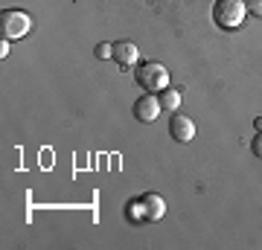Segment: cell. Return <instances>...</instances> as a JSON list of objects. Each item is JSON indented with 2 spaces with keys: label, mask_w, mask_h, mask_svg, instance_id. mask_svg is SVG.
Here are the masks:
<instances>
[{
  "label": "cell",
  "mask_w": 262,
  "mask_h": 250,
  "mask_svg": "<svg viewBox=\"0 0 262 250\" xmlns=\"http://www.w3.org/2000/svg\"><path fill=\"white\" fill-rule=\"evenodd\" d=\"M160 108L163 111H169V113H175L181 108V93L178 90H172V87H166V90H160Z\"/></svg>",
  "instance_id": "8"
},
{
  "label": "cell",
  "mask_w": 262,
  "mask_h": 250,
  "mask_svg": "<svg viewBox=\"0 0 262 250\" xmlns=\"http://www.w3.org/2000/svg\"><path fill=\"white\" fill-rule=\"evenodd\" d=\"M160 111H163V108H160V99L155 93H143L140 99L134 102V117L140 122H155L160 117Z\"/></svg>",
  "instance_id": "4"
},
{
  "label": "cell",
  "mask_w": 262,
  "mask_h": 250,
  "mask_svg": "<svg viewBox=\"0 0 262 250\" xmlns=\"http://www.w3.org/2000/svg\"><path fill=\"white\" fill-rule=\"evenodd\" d=\"M134 79L146 93H160L169 87V70L160 61H146L134 70Z\"/></svg>",
  "instance_id": "1"
},
{
  "label": "cell",
  "mask_w": 262,
  "mask_h": 250,
  "mask_svg": "<svg viewBox=\"0 0 262 250\" xmlns=\"http://www.w3.org/2000/svg\"><path fill=\"white\" fill-rule=\"evenodd\" d=\"M256 131H262V117H256Z\"/></svg>",
  "instance_id": "13"
},
{
  "label": "cell",
  "mask_w": 262,
  "mask_h": 250,
  "mask_svg": "<svg viewBox=\"0 0 262 250\" xmlns=\"http://www.w3.org/2000/svg\"><path fill=\"white\" fill-rule=\"evenodd\" d=\"M251 151L256 154V157L262 160V131H256V137L251 140Z\"/></svg>",
  "instance_id": "12"
},
{
  "label": "cell",
  "mask_w": 262,
  "mask_h": 250,
  "mask_svg": "<svg viewBox=\"0 0 262 250\" xmlns=\"http://www.w3.org/2000/svg\"><path fill=\"white\" fill-rule=\"evenodd\" d=\"M169 134L178 143H189V140L195 137V122L189 120V117H172L169 120Z\"/></svg>",
  "instance_id": "6"
},
{
  "label": "cell",
  "mask_w": 262,
  "mask_h": 250,
  "mask_svg": "<svg viewBox=\"0 0 262 250\" xmlns=\"http://www.w3.org/2000/svg\"><path fill=\"white\" fill-rule=\"evenodd\" d=\"M128 218L131 221H146V207H143V201H131L128 204Z\"/></svg>",
  "instance_id": "9"
},
{
  "label": "cell",
  "mask_w": 262,
  "mask_h": 250,
  "mask_svg": "<svg viewBox=\"0 0 262 250\" xmlns=\"http://www.w3.org/2000/svg\"><path fill=\"white\" fill-rule=\"evenodd\" d=\"M140 201H143V207H146V221H160V218H163V213H166V201H163L158 192H146Z\"/></svg>",
  "instance_id": "7"
},
{
  "label": "cell",
  "mask_w": 262,
  "mask_h": 250,
  "mask_svg": "<svg viewBox=\"0 0 262 250\" xmlns=\"http://www.w3.org/2000/svg\"><path fill=\"white\" fill-rule=\"evenodd\" d=\"M29 29H32V18H29L27 12H20V9H3L0 12V32H3L6 41L24 38Z\"/></svg>",
  "instance_id": "3"
},
{
  "label": "cell",
  "mask_w": 262,
  "mask_h": 250,
  "mask_svg": "<svg viewBox=\"0 0 262 250\" xmlns=\"http://www.w3.org/2000/svg\"><path fill=\"white\" fill-rule=\"evenodd\" d=\"M94 56L96 58H114V44H99L94 50Z\"/></svg>",
  "instance_id": "10"
},
{
  "label": "cell",
  "mask_w": 262,
  "mask_h": 250,
  "mask_svg": "<svg viewBox=\"0 0 262 250\" xmlns=\"http://www.w3.org/2000/svg\"><path fill=\"white\" fill-rule=\"evenodd\" d=\"M245 9L256 15V18H262V0H245Z\"/></svg>",
  "instance_id": "11"
},
{
  "label": "cell",
  "mask_w": 262,
  "mask_h": 250,
  "mask_svg": "<svg viewBox=\"0 0 262 250\" xmlns=\"http://www.w3.org/2000/svg\"><path fill=\"white\" fill-rule=\"evenodd\" d=\"M245 0H215L213 6V20L222 29H239L245 24Z\"/></svg>",
  "instance_id": "2"
},
{
  "label": "cell",
  "mask_w": 262,
  "mask_h": 250,
  "mask_svg": "<svg viewBox=\"0 0 262 250\" xmlns=\"http://www.w3.org/2000/svg\"><path fill=\"white\" fill-rule=\"evenodd\" d=\"M114 61L122 67V70H128L140 61V47L134 44V41H117L114 44Z\"/></svg>",
  "instance_id": "5"
}]
</instances>
